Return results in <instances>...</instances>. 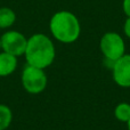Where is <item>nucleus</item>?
<instances>
[{"label": "nucleus", "mask_w": 130, "mask_h": 130, "mask_svg": "<svg viewBox=\"0 0 130 130\" xmlns=\"http://www.w3.org/2000/svg\"><path fill=\"white\" fill-rule=\"evenodd\" d=\"M2 52L18 57L24 55L26 49L27 39L18 31H7L0 38Z\"/></svg>", "instance_id": "nucleus-5"}, {"label": "nucleus", "mask_w": 130, "mask_h": 130, "mask_svg": "<svg viewBox=\"0 0 130 130\" xmlns=\"http://www.w3.org/2000/svg\"><path fill=\"white\" fill-rule=\"evenodd\" d=\"M49 30L57 41L63 43L75 42L81 33V26L78 17L71 11L61 10L52 16Z\"/></svg>", "instance_id": "nucleus-2"}, {"label": "nucleus", "mask_w": 130, "mask_h": 130, "mask_svg": "<svg viewBox=\"0 0 130 130\" xmlns=\"http://www.w3.org/2000/svg\"><path fill=\"white\" fill-rule=\"evenodd\" d=\"M113 80L122 88H130V55L124 54L113 65Z\"/></svg>", "instance_id": "nucleus-6"}, {"label": "nucleus", "mask_w": 130, "mask_h": 130, "mask_svg": "<svg viewBox=\"0 0 130 130\" xmlns=\"http://www.w3.org/2000/svg\"><path fill=\"white\" fill-rule=\"evenodd\" d=\"M24 56L29 65L45 70L54 63L56 50L49 37L36 33L27 39Z\"/></svg>", "instance_id": "nucleus-1"}, {"label": "nucleus", "mask_w": 130, "mask_h": 130, "mask_svg": "<svg viewBox=\"0 0 130 130\" xmlns=\"http://www.w3.org/2000/svg\"><path fill=\"white\" fill-rule=\"evenodd\" d=\"M127 127H128V130H130V119L128 120V122H127Z\"/></svg>", "instance_id": "nucleus-13"}, {"label": "nucleus", "mask_w": 130, "mask_h": 130, "mask_svg": "<svg viewBox=\"0 0 130 130\" xmlns=\"http://www.w3.org/2000/svg\"><path fill=\"white\" fill-rule=\"evenodd\" d=\"M17 67V57L8 53H0V76H8Z\"/></svg>", "instance_id": "nucleus-7"}, {"label": "nucleus", "mask_w": 130, "mask_h": 130, "mask_svg": "<svg viewBox=\"0 0 130 130\" xmlns=\"http://www.w3.org/2000/svg\"><path fill=\"white\" fill-rule=\"evenodd\" d=\"M13 121V113L7 105L0 104V130H6Z\"/></svg>", "instance_id": "nucleus-9"}, {"label": "nucleus", "mask_w": 130, "mask_h": 130, "mask_svg": "<svg viewBox=\"0 0 130 130\" xmlns=\"http://www.w3.org/2000/svg\"><path fill=\"white\" fill-rule=\"evenodd\" d=\"M22 86L29 94L37 95L42 92L47 87V75L45 70L26 64L22 71Z\"/></svg>", "instance_id": "nucleus-3"}, {"label": "nucleus", "mask_w": 130, "mask_h": 130, "mask_svg": "<svg viewBox=\"0 0 130 130\" xmlns=\"http://www.w3.org/2000/svg\"><path fill=\"white\" fill-rule=\"evenodd\" d=\"M123 31H124V34L130 39V17H128L124 22V25H123Z\"/></svg>", "instance_id": "nucleus-12"}, {"label": "nucleus", "mask_w": 130, "mask_h": 130, "mask_svg": "<svg viewBox=\"0 0 130 130\" xmlns=\"http://www.w3.org/2000/svg\"><path fill=\"white\" fill-rule=\"evenodd\" d=\"M122 9H123L124 14L128 17H130V0H123L122 1Z\"/></svg>", "instance_id": "nucleus-11"}, {"label": "nucleus", "mask_w": 130, "mask_h": 130, "mask_svg": "<svg viewBox=\"0 0 130 130\" xmlns=\"http://www.w3.org/2000/svg\"><path fill=\"white\" fill-rule=\"evenodd\" d=\"M99 48L106 59L118 61L126 52V45L122 37L117 32H106L99 41Z\"/></svg>", "instance_id": "nucleus-4"}, {"label": "nucleus", "mask_w": 130, "mask_h": 130, "mask_svg": "<svg viewBox=\"0 0 130 130\" xmlns=\"http://www.w3.org/2000/svg\"><path fill=\"white\" fill-rule=\"evenodd\" d=\"M114 117L120 122H128L130 119V104L120 103L114 108Z\"/></svg>", "instance_id": "nucleus-10"}, {"label": "nucleus", "mask_w": 130, "mask_h": 130, "mask_svg": "<svg viewBox=\"0 0 130 130\" xmlns=\"http://www.w3.org/2000/svg\"><path fill=\"white\" fill-rule=\"evenodd\" d=\"M0 49H1V40H0Z\"/></svg>", "instance_id": "nucleus-14"}, {"label": "nucleus", "mask_w": 130, "mask_h": 130, "mask_svg": "<svg viewBox=\"0 0 130 130\" xmlns=\"http://www.w3.org/2000/svg\"><path fill=\"white\" fill-rule=\"evenodd\" d=\"M16 14L13 9L8 7L0 8V29H8L15 23Z\"/></svg>", "instance_id": "nucleus-8"}]
</instances>
